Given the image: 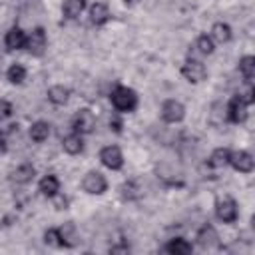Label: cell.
<instances>
[{
	"label": "cell",
	"mask_w": 255,
	"mask_h": 255,
	"mask_svg": "<svg viewBox=\"0 0 255 255\" xmlns=\"http://www.w3.org/2000/svg\"><path fill=\"white\" fill-rule=\"evenodd\" d=\"M110 100H112V106L122 114L133 112L137 108V94L128 86H116L110 94Z\"/></svg>",
	"instance_id": "obj_1"
},
{
	"label": "cell",
	"mask_w": 255,
	"mask_h": 255,
	"mask_svg": "<svg viewBox=\"0 0 255 255\" xmlns=\"http://www.w3.org/2000/svg\"><path fill=\"white\" fill-rule=\"evenodd\" d=\"M181 76H183L187 82H191V84H199V82H203V80L207 78V68H205V64H203L201 60L189 58V60H185V64L181 66Z\"/></svg>",
	"instance_id": "obj_2"
},
{
	"label": "cell",
	"mask_w": 255,
	"mask_h": 255,
	"mask_svg": "<svg viewBox=\"0 0 255 255\" xmlns=\"http://www.w3.org/2000/svg\"><path fill=\"white\" fill-rule=\"evenodd\" d=\"M215 215H217V219L223 221V223H235L237 217H239L237 201H235L233 197L217 199V203H215Z\"/></svg>",
	"instance_id": "obj_3"
},
{
	"label": "cell",
	"mask_w": 255,
	"mask_h": 255,
	"mask_svg": "<svg viewBox=\"0 0 255 255\" xmlns=\"http://www.w3.org/2000/svg\"><path fill=\"white\" fill-rule=\"evenodd\" d=\"M30 56H42L48 48V36H46V30L44 28H34L28 36H26V46Z\"/></svg>",
	"instance_id": "obj_4"
},
{
	"label": "cell",
	"mask_w": 255,
	"mask_h": 255,
	"mask_svg": "<svg viewBox=\"0 0 255 255\" xmlns=\"http://www.w3.org/2000/svg\"><path fill=\"white\" fill-rule=\"evenodd\" d=\"M82 189L90 195H102L106 189H108V181L104 177V173L92 169L88 171L84 177H82Z\"/></svg>",
	"instance_id": "obj_5"
},
{
	"label": "cell",
	"mask_w": 255,
	"mask_h": 255,
	"mask_svg": "<svg viewBox=\"0 0 255 255\" xmlns=\"http://www.w3.org/2000/svg\"><path fill=\"white\" fill-rule=\"evenodd\" d=\"M72 128H74L76 133H82V135L84 133H92L94 128H96V116H94V112L88 110V108L78 110L76 116H74V120H72Z\"/></svg>",
	"instance_id": "obj_6"
},
{
	"label": "cell",
	"mask_w": 255,
	"mask_h": 255,
	"mask_svg": "<svg viewBox=\"0 0 255 255\" xmlns=\"http://www.w3.org/2000/svg\"><path fill=\"white\" fill-rule=\"evenodd\" d=\"M185 118V106L177 100H165L161 104V120L167 124H179Z\"/></svg>",
	"instance_id": "obj_7"
},
{
	"label": "cell",
	"mask_w": 255,
	"mask_h": 255,
	"mask_svg": "<svg viewBox=\"0 0 255 255\" xmlns=\"http://www.w3.org/2000/svg\"><path fill=\"white\" fill-rule=\"evenodd\" d=\"M100 161L108 167V169H122L124 165V153L118 145H106L100 151Z\"/></svg>",
	"instance_id": "obj_8"
},
{
	"label": "cell",
	"mask_w": 255,
	"mask_h": 255,
	"mask_svg": "<svg viewBox=\"0 0 255 255\" xmlns=\"http://www.w3.org/2000/svg\"><path fill=\"white\" fill-rule=\"evenodd\" d=\"M247 104L239 98V96H233L231 98V102L227 104V118H229V122H233V124H241V122H245L247 120Z\"/></svg>",
	"instance_id": "obj_9"
},
{
	"label": "cell",
	"mask_w": 255,
	"mask_h": 255,
	"mask_svg": "<svg viewBox=\"0 0 255 255\" xmlns=\"http://www.w3.org/2000/svg\"><path fill=\"white\" fill-rule=\"evenodd\" d=\"M229 163L233 165L235 171H241V173H251V171H253V157H251V153L245 151V149L231 151V153H229Z\"/></svg>",
	"instance_id": "obj_10"
},
{
	"label": "cell",
	"mask_w": 255,
	"mask_h": 255,
	"mask_svg": "<svg viewBox=\"0 0 255 255\" xmlns=\"http://www.w3.org/2000/svg\"><path fill=\"white\" fill-rule=\"evenodd\" d=\"M195 239H197V245H199L201 249L219 247V235H217V231H215L213 225H203V227L197 231Z\"/></svg>",
	"instance_id": "obj_11"
},
{
	"label": "cell",
	"mask_w": 255,
	"mask_h": 255,
	"mask_svg": "<svg viewBox=\"0 0 255 255\" xmlns=\"http://www.w3.org/2000/svg\"><path fill=\"white\" fill-rule=\"evenodd\" d=\"M26 36H28V34H26L22 28L14 26V28H10V30L6 32V36H4V46H6L10 52L22 50V48L26 46Z\"/></svg>",
	"instance_id": "obj_12"
},
{
	"label": "cell",
	"mask_w": 255,
	"mask_h": 255,
	"mask_svg": "<svg viewBox=\"0 0 255 255\" xmlns=\"http://www.w3.org/2000/svg\"><path fill=\"white\" fill-rule=\"evenodd\" d=\"M34 175H36L34 165H32V163H22V165H18L16 169H12L10 179H12L14 183H18V185H26V183H30V181L34 179Z\"/></svg>",
	"instance_id": "obj_13"
},
{
	"label": "cell",
	"mask_w": 255,
	"mask_h": 255,
	"mask_svg": "<svg viewBox=\"0 0 255 255\" xmlns=\"http://www.w3.org/2000/svg\"><path fill=\"white\" fill-rule=\"evenodd\" d=\"M58 233H60V245L62 247H76L78 245V229H76V225L72 223V221H68V223H64L60 229H58Z\"/></svg>",
	"instance_id": "obj_14"
},
{
	"label": "cell",
	"mask_w": 255,
	"mask_h": 255,
	"mask_svg": "<svg viewBox=\"0 0 255 255\" xmlns=\"http://www.w3.org/2000/svg\"><path fill=\"white\" fill-rule=\"evenodd\" d=\"M163 251L171 253V255H189L193 251V245L183 237H175V239H169L163 245Z\"/></svg>",
	"instance_id": "obj_15"
},
{
	"label": "cell",
	"mask_w": 255,
	"mask_h": 255,
	"mask_svg": "<svg viewBox=\"0 0 255 255\" xmlns=\"http://www.w3.org/2000/svg\"><path fill=\"white\" fill-rule=\"evenodd\" d=\"M110 8H108V4H104V2H96V4H92L90 6V22L94 24V26H104L108 20H110Z\"/></svg>",
	"instance_id": "obj_16"
},
{
	"label": "cell",
	"mask_w": 255,
	"mask_h": 255,
	"mask_svg": "<svg viewBox=\"0 0 255 255\" xmlns=\"http://www.w3.org/2000/svg\"><path fill=\"white\" fill-rule=\"evenodd\" d=\"M38 189L44 197H54L56 193H60V179L54 175V173H48L40 179L38 183Z\"/></svg>",
	"instance_id": "obj_17"
},
{
	"label": "cell",
	"mask_w": 255,
	"mask_h": 255,
	"mask_svg": "<svg viewBox=\"0 0 255 255\" xmlns=\"http://www.w3.org/2000/svg\"><path fill=\"white\" fill-rule=\"evenodd\" d=\"M48 100L54 104V106H64L68 100H70V90L62 84H56V86H50L48 88Z\"/></svg>",
	"instance_id": "obj_18"
},
{
	"label": "cell",
	"mask_w": 255,
	"mask_h": 255,
	"mask_svg": "<svg viewBox=\"0 0 255 255\" xmlns=\"http://www.w3.org/2000/svg\"><path fill=\"white\" fill-rule=\"evenodd\" d=\"M62 147H64V151L66 153H70V155H76V153H80L82 149H84V139H82V133H70V135H66L64 139H62Z\"/></svg>",
	"instance_id": "obj_19"
},
{
	"label": "cell",
	"mask_w": 255,
	"mask_h": 255,
	"mask_svg": "<svg viewBox=\"0 0 255 255\" xmlns=\"http://www.w3.org/2000/svg\"><path fill=\"white\" fill-rule=\"evenodd\" d=\"M86 8V0H64L62 4V14L68 20H76Z\"/></svg>",
	"instance_id": "obj_20"
},
{
	"label": "cell",
	"mask_w": 255,
	"mask_h": 255,
	"mask_svg": "<svg viewBox=\"0 0 255 255\" xmlns=\"http://www.w3.org/2000/svg\"><path fill=\"white\" fill-rule=\"evenodd\" d=\"M229 149L227 147H217L211 151V155L207 157V165L213 167V169H219V167H225L229 163Z\"/></svg>",
	"instance_id": "obj_21"
},
{
	"label": "cell",
	"mask_w": 255,
	"mask_h": 255,
	"mask_svg": "<svg viewBox=\"0 0 255 255\" xmlns=\"http://www.w3.org/2000/svg\"><path fill=\"white\" fill-rule=\"evenodd\" d=\"M211 40L213 42H219V44H225L231 40V26L225 24V22H215L211 26Z\"/></svg>",
	"instance_id": "obj_22"
},
{
	"label": "cell",
	"mask_w": 255,
	"mask_h": 255,
	"mask_svg": "<svg viewBox=\"0 0 255 255\" xmlns=\"http://www.w3.org/2000/svg\"><path fill=\"white\" fill-rule=\"evenodd\" d=\"M48 135H50V124H48V122L38 120V122H34V124L30 126V137H32V141L42 143V141L48 139Z\"/></svg>",
	"instance_id": "obj_23"
},
{
	"label": "cell",
	"mask_w": 255,
	"mask_h": 255,
	"mask_svg": "<svg viewBox=\"0 0 255 255\" xmlns=\"http://www.w3.org/2000/svg\"><path fill=\"white\" fill-rule=\"evenodd\" d=\"M239 72L245 78V82L251 84L253 78H255V58L253 56H243L239 60Z\"/></svg>",
	"instance_id": "obj_24"
},
{
	"label": "cell",
	"mask_w": 255,
	"mask_h": 255,
	"mask_svg": "<svg viewBox=\"0 0 255 255\" xmlns=\"http://www.w3.org/2000/svg\"><path fill=\"white\" fill-rule=\"evenodd\" d=\"M193 48H195V52H197V54H201V56H209V54L213 52V48H215V42L211 40V36L201 34V36H197V38H195Z\"/></svg>",
	"instance_id": "obj_25"
},
{
	"label": "cell",
	"mask_w": 255,
	"mask_h": 255,
	"mask_svg": "<svg viewBox=\"0 0 255 255\" xmlns=\"http://www.w3.org/2000/svg\"><path fill=\"white\" fill-rule=\"evenodd\" d=\"M6 78H8L10 84H16L18 86V84H22L26 80V68L20 66V64H12L8 68V72H6Z\"/></svg>",
	"instance_id": "obj_26"
},
{
	"label": "cell",
	"mask_w": 255,
	"mask_h": 255,
	"mask_svg": "<svg viewBox=\"0 0 255 255\" xmlns=\"http://www.w3.org/2000/svg\"><path fill=\"white\" fill-rule=\"evenodd\" d=\"M44 243L50 247H62L60 245V233L58 229H46L44 231Z\"/></svg>",
	"instance_id": "obj_27"
},
{
	"label": "cell",
	"mask_w": 255,
	"mask_h": 255,
	"mask_svg": "<svg viewBox=\"0 0 255 255\" xmlns=\"http://www.w3.org/2000/svg\"><path fill=\"white\" fill-rule=\"evenodd\" d=\"M12 114H14V108H12V104H10L8 100H0V122L8 120Z\"/></svg>",
	"instance_id": "obj_28"
},
{
	"label": "cell",
	"mask_w": 255,
	"mask_h": 255,
	"mask_svg": "<svg viewBox=\"0 0 255 255\" xmlns=\"http://www.w3.org/2000/svg\"><path fill=\"white\" fill-rule=\"evenodd\" d=\"M137 189H135V183L133 181H126L124 185H122V195L124 197H128V199H133L137 193H135Z\"/></svg>",
	"instance_id": "obj_29"
},
{
	"label": "cell",
	"mask_w": 255,
	"mask_h": 255,
	"mask_svg": "<svg viewBox=\"0 0 255 255\" xmlns=\"http://www.w3.org/2000/svg\"><path fill=\"white\" fill-rule=\"evenodd\" d=\"M52 199H54V205H56V209H66V207H68V199H66V197H62L60 193H56Z\"/></svg>",
	"instance_id": "obj_30"
},
{
	"label": "cell",
	"mask_w": 255,
	"mask_h": 255,
	"mask_svg": "<svg viewBox=\"0 0 255 255\" xmlns=\"http://www.w3.org/2000/svg\"><path fill=\"white\" fill-rule=\"evenodd\" d=\"M110 128H112L114 131H122V120H120L118 116L110 118Z\"/></svg>",
	"instance_id": "obj_31"
},
{
	"label": "cell",
	"mask_w": 255,
	"mask_h": 255,
	"mask_svg": "<svg viewBox=\"0 0 255 255\" xmlns=\"http://www.w3.org/2000/svg\"><path fill=\"white\" fill-rule=\"evenodd\" d=\"M4 147H6V137L4 133H0V151H4Z\"/></svg>",
	"instance_id": "obj_32"
},
{
	"label": "cell",
	"mask_w": 255,
	"mask_h": 255,
	"mask_svg": "<svg viewBox=\"0 0 255 255\" xmlns=\"http://www.w3.org/2000/svg\"><path fill=\"white\" fill-rule=\"evenodd\" d=\"M126 2H129V0H126Z\"/></svg>",
	"instance_id": "obj_33"
}]
</instances>
